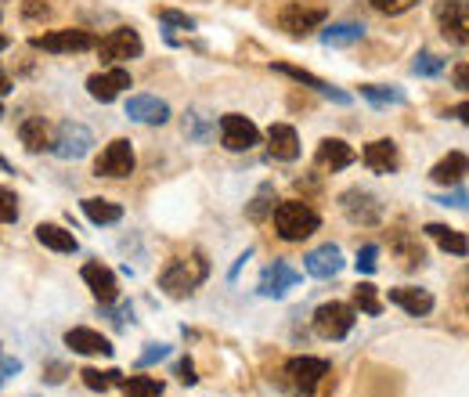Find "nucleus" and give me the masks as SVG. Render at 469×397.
Returning a JSON list of instances; mask_svg holds the SVG:
<instances>
[{
    "instance_id": "8",
    "label": "nucleus",
    "mask_w": 469,
    "mask_h": 397,
    "mask_svg": "<svg viewBox=\"0 0 469 397\" xmlns=\"http://www.w3.org/2000/svg\"><path fill=\"white\" fill-rule=\"evenodd\" d=\"M221 145L228 152H249V148L260 145V131H256L253 120L239 116V113H228V116H221Z\"/></svg>"
},
{
    "instance_id": "11",
    "label": "nucleus",
    "mask_w": 469,
    "mask_h": 397,
    "mask_svg": "<svg viewBox=\"0 0 469 397\" xmlns=\"http://www.w3.org/2000/svg\"><path fill=\"white\" fill-rule=\"evenodd\" d=\"M300 271L293 267V264H286V260H274V264H267L264 271H260V296H267V300H281L289 289H297L300 285Z\"/></svg>"
},
{
    "instance_id": "21",
    "label": "nucleus",
    "mask_w": 469,
    "mask_h": 397,
    "mask_svg": "<svg viewBox=\"0 0 469 397\" xmlns=\"http://www.w3.org/2000/svg\"><path fill=\"white\" fill-rule=\"evenodd\" d=\"M390 304L401 308L412 318H423V315L433 311V292L430 289H415V285H398V289H390Z\"/></svg>"
},
{
    "instance_id": "13",
    "label": "nucleus",
    "mask_w": 469,
    "mask_h": 397,
    "mask_svg": "<svg viewBox=\"0 0 469 397\" xmlns=\"http://www.w3.org/2000/svg\"><path fill=\"white\" fill-rule=\"evenodd\" d=\"M286 376H289V379H293V386H300L304 393H314V390H318V383L329 376V361H325V358L300 354V358H289Z\"/></svg>"
},
{
    "instance_id": "26",
    "label": "nucleus",
    "mask_w": 469,
    "mask_h": 397,
    "mask_svg": "<svg viewBox=\"0 0 469 397\" xmlns=\"http://www.w3.org/2000/svg\"><path fill=\"white\" fill-rule=\"evenodd\" d=\"M37 239H40V246H47L54 253H76L80 249L76 235L65 232V228H58V224H37Z\"/></svg>"
},
{
    "instance_id": "41",
    "label": "nucleus",
    "mask_w": 469,
    "mask_h": 397,
    "mask_svg": "<svg viewBox=\"0 0 469 397\" xmlns=\"http://www.w3.org/2000/svg\"><path fill=\"white\" fill-rule=\"evenodd\" d=\"M0 203H4V214H0V217H4V224H15L19 221V198L12 191H4V195H0Z\"/></svg>"
},
{
    "instance_id": "36",
    "label": "nucleus",
    "mask_w": 469,
    "mask_h": 397,
    "mask_svg": "<svg viewBox=\"0 0 469 397\" xmlns=\"http://www.w3.org/2000/svg\"><path fill=\"white\" fill-rule=\"evenodd\" d=\"M412 72H415V76H440V72H444V58L423 51V55L412 62Z\"/></svg>"
},
{
    "instance_id": "3",
    "label": "nucleus",
    "mask_w": 469,
    "mask_h": 397,
    "mask_svg": "<svg viewBox=\"0 0 469 397\" xmlns=\"http://www.w3.org/2000/svg\"><path fill=\"white\" fill-rule=\"evenodd\" d=\"M29 44L37 51H47V55H80V51L98 47L102 40H94V33H87V30H51V33L33 37Z\"/></svg>"
},
{
    "instance_id": "30",
    "label": "nucleus",
    "mask_w": 469,
    "mask_h": 397,
    "mask_svg": "<svg viewBox=\"0 0 469 397\" xmlns=\"http://www.w3.org/2000/svg\"><path fill=\"white\" fill-rule=\"evenodd\" d=\"M214 127H217V120L206 116V113H199V109H188V113H184V134L192 138V141H210V138H214Z\"/></svg>"
},
{
    "instance_id": "37",
    "label": "nucleus",
    "mask_w": 469,
    "mask_h": 397,
    "mask_svg": "<svg viewBox=\"0 0 469 397\" xmlns=\"http://www.w3.org/2000/svg\"><path fill=\"white\" fill-rule=\"evenodd\" d=\"M430 203H437V207H451V210H465V207H469V191H465L462 184H455L451 191H444V195L430 198Z\"/></svg>"
},
{
    "instance_id": "17",
    "label": "nucleus",
    "mask_w": 469,
    "mask_h": 397,
    "mask_svg": "<svg viewBox=\"0 0 469 397\" xmlns=\"http://www.w3.org/2000/svg\"><path fill=\"white\" fill-rule=\"evenodd\" d=\"M304 267H307V275H311V278L329 282V278H336V275L347 267V260H343L339 246L325 242V246H318V249H311V253L304 257Z\"/></svg>"
},
{
    "instance_id": "35",
    "label": "nucleus",
    "mask_w": 469,
    "mask_h": 397,
    "mask_svg": "<svg viewBox=\"0 0 469 397\" xmlns=\"http://www.w3.org/2000/svg\"><path fill=\"white\" fill-rule=\"evenodd\" d=\"M354 267H357V275H375V267H380V246L375 242L361 246L357 257H354Z\"/></svg>"
},
{
    "instance_id": "9",
    "label": "nucleus",
    "mask_w": 469,
    "mask_h": 397,
    "mask_svg": "<svg viewBox=\"0 0 469 397\" xmlns=\"http://www.w3.org/2000/svg\"><path fill=\"white\" fill-rule=\"evenodd\" d=\"M350 329H354V311H350L347 304L329 300V304H322V308L314 311V333H318L322 340H343Z\"/></svg>"
},
{
    "instance_id": "15",
    "label": "nucleus",
    "mask_w": 469,
    "mask_h": 397,
    "mask_svg": "<svg viewBox=\"0 0 469 397\" xmlns=\"http://www.w3.org/2000/svg\"><path fill=\"white\" fill-rule=\"evenodd\" d=\"M127 116L145 127H163L170 120V106L155 94H130L127 97Z\"/></svg>"
},
{
    "instance_id": "46",
    "label": "nucleus",
    "mask_w": 469,
    "mask_h": 397,
    "mask_svg": "<svg viewBox=\"0 0 469 397\" xmlns=\"http://www.w3.org/2000/svg\"><path fill=\"white\" fill-rule=\"evenodd\" d=\"M19 368H22V365H19V358H12V354H4V383H8V379H12L15 372H19Z\"/></svg>"
},
{
    "instance_id": "40",
    "label": "nucleus",
    "mask_w": 469,
    "mask_h": 397,
    "mask_svg": "<svg viewBox=\"0 0 469 397\" xmlns=\"http://www.w3.org/2000/svg\"><path fill=\"white\" fill-rule=\"evenodd\" d=\"M166 354H170V347H166V343H148V351H145V354L138 358V365H141V368H148V365L163 361Z\"/></svg>"
},
{
    "instance_id": "10",
    "label": "nucleus",
    "mask_w": 469,
    "mask_h": 397,
    "mask_svg": "<svg viewBox=\"0 0 469 397\" xmlns=\"http://www.w3.org/2000/svg\"><path fill=\"white\" fill-rule=\"evenodd\" d=\"M134 145L127 138H116L113 145H105V152L98 156V163H94V173L98 177H130L134 173Z\"/></svg>"
},
{
    "instance_id": "43",
    "label": "nucleus",
    "mask_w": 469,
    "mask_h": 397,
    "mask_svg": "<svg viewBox=\"0 0 469 397\" xmlns=\"http://www.w3.org/2000/svg\"><path fill=\"white\" fill-rule=\"evenodd\" d=\"M22 15H26L29 22H37V19H47V4H44V0H29Z\"/></svg>"
},
{
    "instance_id": "38",
    "label": "nucleus",
    "mask_w": 469,
    "mask_h": 397,
    "mask_svg": "<svg viewBox=\"0 0 469 397\" xmlns=\"http://www.w3.org/2000/svg\"><path fill=\"white\" fill-rule=\"evenodd\" d=\"M368 4L380 15H405V12L415 8V0H368Z\"/></svg>"
},
{
    "instance_id": "45",
    "label": "nucleus",
    "mask_w": 469,
    "mask_h": 397,
    "mask_svg": "<svg viewBox=\"0 0 469 397\" xmlns=\"http://www.w3.org/2000/svg\"><path fill=\"white\" fill-rule=\"evenodd\" d=\"M448 116H451V120H458V123H465V127H469V102H462V106H455V109H448Z\"/></svg>"
},
{
    "instance_id": "23",
    "label": "nucleus",
    "mask_w": 469,
    "mask_h": 397,
    "mask_svg": "<svg viewBox=\"0 0 469 397\" xmlns=\"http://www.w3.org/2000/svg\"><path fill=\"white\" fill-rule=\"evenodd\" d=\"M469 173V156L465 152H448L440 163H433V170H430V177L437 181V184H462V177Z\"/></svg>"
},
{
    "instance_id": "24",
    "label": "nucleus",
    "mask_w": 469,
    "mask_h": 397,
    "mask_svg": "<svg viewBox=\"0 0 469 397\" xmlns=\"http://www.w3.org/2000/svg\"><path fill=\"white\" fill-rule=\"evenodd\" d=\"M80 210H83V217L90 221V224H120L123 221V207L120 203H109V198H98V195H90V198H83L80 203Z\"/></svg>"
},
{
    "instance_id": "47",
    "label": "nucleus",
    "mask_w": 469,
    "mask_h": 397,
    "mask_svg": "<svg viewBox=\"0 0 469 397\" xmlns=\"http://www.w3.org/2000/svg\"><path fill=\"white\" fill-rule=\"evenodd\" d=\"M249 257H253V253H249V249H246V253H242V257H239V260H235V267H231V275H228V278H239V271H242V267H246V260H249Z\"/></svg>"
},
{
    "instance_id": "6",
    "label": "nucleus",
    "mask_w": 469,
    "mask_h": 397,
    "mask_svg": "<svg viewBox=\"0 0 469 397\" xmlns=\"http://www.w3.org/2000/svg\"><path fill=\"white\" fill-rule=\"evenodd\" d=\"M90 148H94V134L83 123H72V120H65L51 138V152L58 159H83Z\"/></svg>"
},
{
    "instance_id": "31",
    "label": "nucleus",
    "mask_w": 469,
    "mask_h": 397,
    "mask_svg": "<svg viewBox=\"0 0 469 397\" xmlns=\"http://www.w3.org/2000/svg\"><path fill=\"white\" fill-rule=\"evenodd\" d=\"M354 308L364 311L368 318H380L383 315V300H380V292H375L372 282H357L354 285Z\"/></svg>"
},
{
    "instance_id": "4",
    "label": "nucleus",
    "mask_w": 469,
    "mask_h": 397,
    "mask_svg": "<svg viewBox=\"0 0 469 397\" xmlns=\"http://www.w3.org/2000/svg\"><path fill=\"white\" fill-rule=\"evenodd\" d=\"M339 210H343L354 224H364V228H372V224L383 221V203H380V198H375L368 188H347V191L339 195Z\"/></svg>"
},
{
    "instance_id": "27",
    "label": "nucleus",
    "mask_w": 469,
    "mask_h": 397,
    "mask_svg": "<svg viewBox=\"0 0 469 397\" xmlns=\"http://www.w3.org/2000/svg\"><path fill=\"white\" fill-rule=\"evenodd\" d=\"M357 40H364V26L361 22H336V26L322 30V44L325 47H350Z\"/></svg>"
},
{
    "instance_id": "33",
    "label": "nucleus",
    "mask_w": 469,
    "mask_h": 397,
    "mask_svg": "<svg viewBox=\"0 0 469 397\" xmlns=\"http://www.w3.org/2000/svg\"><path fill=\"white\" fill-rule=\"evenodd\" d=\"M361 97H368L372 106H405V90L401 87H361Z\"/></svg>"
},
{
    "instance_id": "25",
    "label": "nucleus",
    "mask_w": 469,
    "mask_h": 397,
    "mask_svg": "<svg viewBox=\"0 0 469 397\" xmlns=\"http://www.w3.org/2000/svg\"><path fill=\"white\" fill-rule=\"evenodd\" d=\"M444 253H451V257H469V239L462 235V232H455V228H448V224H426L423 228Z\"/></svg>"
},
{
    "instance_id": "20",
    "label": "nucleus",
    "mask_w": 469,
    "mask_h": 397,
    "mask_svg": "<svg viewBox=\"0 0 469 397\" xmlns=\"http://www.w3.org/2000/svg\"><path fill=\"white\" fill-rule=\"evenodd\" d=\"M267 148H271V156L281 159V163H297V159H300V134H297V127H289V123H271V131H267Z\"/></svg>"
},
{
    "instance_id": "2",
    "label": "nucleus",
    "mask_w": 469,
    "mask_h": 397,
    "mask_svg": "<svg viewBox=\"0 0 469 397\" xmlns=\"http://www.w3.org/2000/svg\"><path fill=\"white\" fill-rule=\"evenodd\" d=\"M271 217H274L278 239H286V242H304V239H311L322 228V217L307 203H300V198H286V203H278Z\"/></svg>"
},
{
    "instance_id": "39",
    "label": "nucleus",
    "mask_w": 469,
    "mask_h": 397,
    "mask_svg": "<svg viewBox=\"0 0 469 397\" xmlns=\"http://www.w3.org/2000/svg\"><path fill=\"white\" fill-rule=\"evenodd\" d=\"M159 22H163V26H173V30H188V33L196 30V19H188V15H180V12H170V8L159 12Z\"/></svg>"
},
{
    "instance_id": "14",
    "label": "nucleus",
    "mask_w": 469,
    "mask_h": 397,
    "mask_svg": "<svg viewBox=\"0 0 469 397\" xmlns=\"http://www.w3.org/2000/svg\"><path fill=\"white\" fill-rule=\"evenodd\" d=\"M141 37H138V30H113L102 44H98V55H102V62H130V58H138L141 55Z\"/></svg>"
},
{
    "instance_id": "19",
    "label": "nucleus",
    "mask_w": 469,
    "mask_h": 397,
    "mask_svg": "<svg viewBox=\"0 0 469 397\" xmlns=\"http://www.w3.org/2000/svg\"><path fill=\"white\" fill-rule=\"evenodd\" d=\"M361 163L372 170V173H398V145L390 138H380V141H368L364 152H361Z\"/></svg>"
},
{
    "instance_id": "29",
    "label": "nucleus",
    "mask_w": 469,
    "mask_h": 397,
    "mask_svg": "<svg viewBox=\"0 0 469 397\" xmlns=\"http://www.w3.org/2000/svg\"><path fill=\"white\" fill-rule=\"evenodd\" d=\"M80 376H83V386L94 390V393H109L113 386H123V383H127L120 368H109V372H102V368H83Z\"/></svg>"
},
{
    "instance_id": "16",
    "label": "nucleus",
    "mask_w": 469,
    "mask_h": 397,
    "mask_svg": "<svg viewBox=\"0 0 469 397\" xmlns=\"http://www.w3.org/2000/svg\"><path fill=\"white\" fill-rule=\"evenodd\" d=\"M130 87V72L127 69H109V72H94L90 80H87V94L94 97V102H102V106H109V102H116V97L123 94Z\"/></svg>"
},
{
    "instance_id": "22",
    "label": "nucleus",
    "mask_w": 469,
    "mask_h": 397,
    "mask_svg": "<svg viewBox=\"0 0 469 397\" xmlns=\"http://www.w3.org/2000/svg\"><path fill=\"white\" fill-rule=\"evenodd\" d=\"M354 159H357V156H354V148H350L343 138H325V141L318 145V152H314V163L325 166V170H347Z\"/></svg>"
},
{
    "instance_id": "34",
    "label": "nucleus",
    "mask_w": 469,
    "mask_h": 397,
    "mask_svg": "<svg viewBox=\"0 0 469 397\" xmlns=\"http://www.w3.org/2000/svg\"><path fill=\"white\" fill-rule=\"evenodd\" d=\"M267 214H274V184H271V181H267V184H260L256 198L249 203V217H253V221H264Z\"/></svg>"
},
{
    "instance_id": "44",
    "label": "nucleus",
    "mask_w": 469,
    "mask_h": 397,
    "mask_svg": "<svg viewBox=\"0 0 469 397\" xmlns=\"http://www.w3.org/2000/svg\"><path fill=\"white\" fill-rule=\"evenodd\" d=\"M451 80H455V87H458V90H469V62H462V65H455V72H451Z\"/></svg>"
},
{
    "instance_id": "7",
    "label": "nucleus",
    "mask_w": 469,
    "mask_h": 397,
    "mask_svg": "<svg viewBox=\"0 0 469 397\" xmlns=\"http://www.w3.org/2000/svg\"><path fill=\"white\" fill-rule=\"evenodd\" d=\"M80 278H83V285L94 292V300H98L102 308H113V304L120 300V282H116V271H113V267L90 260V264H83Z\"/></svg>"
},
{
    "instance_id": "18",
    "label": "nucleus",
    "mask_w": 469,
    "mask_h": 397,
    "mask_svg": "<svg viewBox=\"0 0 469 397\" xmlns=\"http://www.w3.org/2000/svg\"><path fill=\"white\" fill-rule=\"evenodd\" d=\"M65 347H69L72 354H87V358H90V354H105V358H109V354L116 351L109 336H102L98 329H87V325L69 329V333H65Z\"/></svg>"
},
{
    "instance_id": "32",
    "label": "nucleus",
    "mask_w": 469,
    "mask_h": 397,
    "mask_svg": "<svg viewBox=\"0 0 469 397\" xmlns=\"http://www.w3.org/2000/svg\"><path fill=\"white\" fill-rule=\"evenodd\" d=\"M163 379L155 376H127L123 383V397H163Z\"/></svg>"
},
{
    "instance_id": "1",
    "label": "nucleus",
    "mask_w": 469,
    "mask_h": 397,
    "mask_svg": "<svg viewBox=\"0 0 469 397\" xmlns=\"http://www.w3.org/2000/svg\"><path fill=\"white\" fill-rule=\"evenodd\" d=\"M206 275H210V264H206V257L203 253H192V257H177V260H170L166 267H163V275H159V289H166L170 296H192L203 282H206Z\"/></svg>"
},
{
    "instance_id": "42",
    "label": "nucleus",
    "mask_w": 469,
    "mask_h": 397,
    "mask_svg": "<svg viewBox=\"0 0 469 397\" xmlns=\"http://www.w3.org/2000/svg\"><path fill=\"white\" fill-rule=\"evenodd\" d=\"M177 379L184 383V386H192L199 376H196V365H192V358H180V365H177Z\"/></svg>"
},
{
    "instance_id": "28",
    "label": "nucleus",
    "mask_w": 469,
    "mask_h": 397,
    "mask_svg": "<svg viewBox=\"0 0 469 397\" xmlns=\"http://www.w3.org/2000/svg\"><path fill=\"white\" fill-rule=\"evenodd\" d=\"M19 141L29 148V152H40V148H51V138H47V123L40 116L33 120H22L19 123Z\"/></svg>"
},
{
    "instance_id": "12",
    "label": "nucleus",
    "mask_w": 469,
    "mask_h": 397,
    "mask_svg": "<svg viewBox=\"0 0 469 397\" xmlns=\"http://www.w3.org/2000/svg\"><path fill=\"white\" fill-rule=\"evenodd\" d=\"M325 8H318V4H286L278 12V26L286 30L289 37H307L311 30H322V22H325Z\"/></svg>"
},
{
    "instance_id": "5",
    "label": "nucleus",
    "mask_w": 469,
    "mask_h": 397,
    "mask_svg": "<svg viewBox=\"0 0 469 397\" xmlns=\"http://www.w3.org/2000/svg\"><path fill=\"white\" fill-rule=\"evenodd\" d=\"M433 15L440 22V33L455 44H469V0H437Z\"/></svg>"
}]
</instances>
